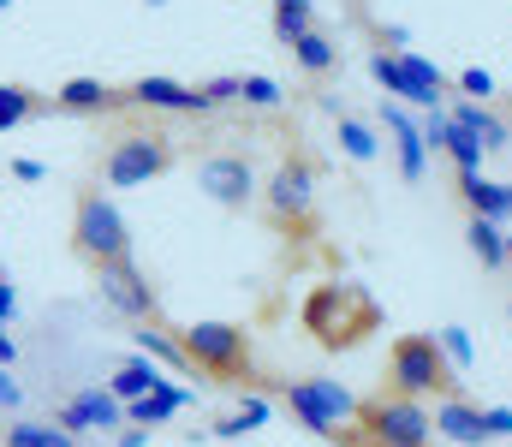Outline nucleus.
<instances>
[{
  "label": "nucleus",
  "instance_id": "12",
  "mask_svg": "<svg viewBox=\"0 0 512 447\" xmlns=\"http://www.w3.org/2000/svg\"><path fill=\"white\" fill-rule=\"evenodd\" d=\"M54 424L72 430V436H96V430L108 436V430H126V400H114L108 388H84L54 412Z\"/></svg>",
  "mask_w": 512,
  "mask_h": 447
},
{
  "label": "nucleus",
  "instance_id": "25",
  "mask_svg": "<svg viewBox=\"0 0 512 447\" xmlns=\"http://www.w3.org/2000/svg\"><path fill=\"white\" fill-rule=\"evenodd\" d=\"M465 245H471V257H477L483 269H507V227H501V221L471 215V221H465Z\"/></svg>",
  "mask_w": 512,
  "mask_h": 447
},
{
  "label": "nucleus",
  "instance_id": "7",
  "mask_svg": "<svg viewBox=\"0 0 512 447\" xmlns=\"http://www.w3.org/2000/svg\"><path fill=\"white\" fill-rule=\"evenodd\" d=\"M256 203H262L274 233H286V239L316 233V167H310V155H280Z\"/></svg>",
  "mask_w": 512,
  "mask_h": 447
},
{
  "label": "nucleus",
  "instance_id": "17",
  "mask_svg": "<svg viewBox=\"0 0 512 447\" xmlns=\"http://www.w3.org/2000/svg\"><path fill=\"white\" fill-rule=\"evenodd\" d=\"M447 114H453L459 126H471V132H477L483 155H507V149H512V126L495 114V108H489V102H471V96H459Z\"/></svg>",
  "mask_w": 512,
  "mask_h": 447
},
{
  "label": "nucleus",
  "instance_id": "27",
  "mask_svg": "<svg viewBox=\"0 0 512 447\" xmlns=\"http://www.w3.org/2000/svg\"><path fill=\"white\" fill-rule=\"evenodd\" d=\"M304 30H316V6L310 0H274V42L292 48Z\"/></svg>",
  "mask_w": 512,
  "mask_h": 447
},
{
  "label": "nucleus",
  "instance_id": "8",
  "mask_svg": "<svg viewBox=\"0 0 512 447\" xmlns=\"http://www.w3.org/2000/svg\"><path fill=\"white\" fill-rule=\"evenodd\" d=\"M387 382L399 394H459V370L447 364L441 340L435 334H399L393 352H387Z\"/></svg>",
  "mask_w": 512,
  "mask_h": 447
},
{
  "label": "nucleus",
  "instance_id": "24",
  "mask_svg": "<svg viewBox=\"0 0 512 447\" xmlns=\"http://www.w3.org/2000/svg\"><path fill=\"white\" fill-rule=\"evenodd\" d=\"M268 418H274V400H268V394H245V400H239L227 418H215V430H209V436H221V442H239V436L262 430Z\"/></svg>",
  "mask_w": 512,
  "mask_h": 447
},
{
  "label": "nucleus",
  "instance_id": "21",
  "mask_svg": "<svg viewBox=\"0 0 512 447\" xmlns=\"http://www.w3.org/2000/svg\"><path fill=\"white\" fill-rule=\"evenodd\" d=\"M131 340H137V352H149V358H155L161 370H173V376H191V370H197V364L185 358L179 334H173V328H161V322H137V334H131Z\"/></svg>",
  "mask_w": 512,
  "mask_h": 447
},
{
  "label": "nucleus",
  "instance_id": "18",
  "mask_svg": "<svg viewBox=\"0 0 512 447\" xmlns=\"http://www.w3.org/2000/svg\"><path fill=\"white\" fill-rule=\"evenodd\" d=\"M191 400H197V394H191V388H179V382L167 376V382H161L155 394L131 400V406H126V424H143V430H161V424H173V418H179V412H185Z\"/></svg>",
  "mask_w": 512,
  "mask_h": 447
},
{
  "label": "nucleus",
  "instance_id": "26",
  "mask_svg": "<svg viewBox=\"0 0 512 447\" xmlns=\"http://www.w3.org/2000/svg\"><path fill=\"white\" fill-rule=\"evenodd\" d=\"M0 447H78V436L60 424H42V418H12L0 430Z\"/></svg>",
  "mask_w": 512,
  "mask_h": 447
},
{
  "label": "nucleus",
  "instance_id": "39",
  "mask_svg": "<svg viewBox=\"0 0 512 447\" xmlns=\"http://www.w3.org/2000/svg\"><path fill=\"white\" fill-rule=\"evenodd\" d=\"M6 6H12V0H0V12H6Z\"/></svg>",
  "mask_w": 512,
  "mask_h": 447
},
{
  "label": "nucleus",
  "instance_id": "19",
  "mask_svg": "<svg viewBox=\"0 0 512 447\" xmlns=\"http://www.w3.org/2000/svg\"><path fill=\"white\" fill-rule=\"evenodd\" d=\"M286 54H292V66H298V72H304L310 84H322L328 72H340V42H334V36H328L322 24H316V30H304V36H298V42H292Z\"/></svg>",
  "mask_w": 512,
  "mask_h": 447
},
{
  "label": "nucleus",
  "instance_id": "3",
  "mask_svg": "<svg viewBox=\"0 0 512 447\" xmlns=\"http://www.w3.org/2000/svg\"><path fill=\"white\" fill-rule=\"evenodd\" d=\"M304 328L316 334V346L352 352L364 334L382 328V304L364 293V287H316L310 304H304Z\"/></svg>",
  "mask_w": 512,
  "mask_h": 447
},
{
  "label": "nucleus",
  "instance_id": "10",
  "mask_svg": "<svg viewBox=\"0 0 512 447\" xmlns=\"http://www.w3.org/2000/svg\"><path fill=\"white\" fill-rule=\"evenodd\" d=\"M96 293H102V304L108 310H120L126 322H155V287H149V275L137 269V263H108V269H96Z\"/></svg>",
  "mask_w": 512,
  "mask_h": 447
},
{
  "label": "nucleus",
  "instance_id": "15",
  "mask_svg": "<svg viewBox=\"0 0 512 447\" xmlns=\"http://www.w3.org/2000/svg\"><path fill=\"white\" fill-rule=\"evenodd\" d=\"M453 191H459V203H465L471 215L512 227V185L507 179H489V173H453Z\"/></svg>",
  "mask_w": 512,
  "mask_h": 447
},
{
  "label": "nucleus",
  "instance_id": "23",
  "mask_svg": "<svg viewBox=\"0 0 512 447\" xmlns=\"http://www.w3.org/2000/svg\"><path fill=\"white\" fill-rule=\"evenodd\" d=\"M48 108H54V96H42L30 84H0V132H18V126H30Z\"/></svg>",
  "mask_w": 512,
  "mask_h": 447
},
{
  "label": "nucleus",
  "instance_id": "30",
  "mask_svg": "<svg viewBox=\"0 0 512 447\" xmlns=\"http://www.w3.org/2000/svg\"><path fill=\"white\" fill-rule=\"evenodd\" d=\"M435 340H441V352H447V364H453L459 376L477 364V340H471V328H441Z\"/></svg>",
  "mask_w": 512,
  "mask_h": 447
},
{
  "label": "nucleus",
  "instance_id": "29",
  "mask_svg": "<svg viewBox=\"0 0 512 447\" xmlns=\"http://www.w3.org/2000/svg\"><path fill=\"white\" fill-rule=\"evenodd\" d=\"M453 96H471V102H489V96H501V78H495L489 66H465V72L453 78Z\"/></svg>",
  "mask_w": 512,
  "mask_h": 447
},
{
  "label": "nucleus",
  "instance_id": "32",
  "mask_svg": "<svg viewBox=\"0 0 512 447\" xmlns=\"http://www.w3.org/2000/svg\"><path fill=\"white\" fill-rule=\"evenodd\" d=\"M483 430H489V442H507L512 436V406H483Z\"/></svg>",
  "mask_w": 512,
  "mask_h": 447
},
{
  "label": "nucleus",
  "instance_id": "9",
  "mask_svg": "<svg viewBox=\"0 0 512 447\" xmlns=\"http://www.w3.org/2000/svg\"><path fill=\"white\" fill-rule=\"evenodd\" d=\"M197 191H203L209 203L233 209V215H245L256 197H262L256 167H251L245 149H215V155H203V161H197Z\"/></svg>",
  "mask_w": 512,
  "mask_h": 447
},
{
  "label": "nucleus",
  "instance_id": "11",
  "mask_svg": "<svg viewBox=\"0 0 512 447\" xmlns=\"http://www.w3.org/2000/svg\"><path fill=\"white\" fill-rule=\"evenodd\" d=\"M126 102H131V108H143V114H191V120H203V114H209V102H203V90H197V84H179V78H161V72L131 78Z\"/></svg>",
  "mask_w": 512,
  "mask_h": 447
},
{
  "label": "nucleus",
  "instance_id": "2",
  "mask_svg": "<svg viewBox=\"0 0 512 447\" xmlns=\"http://www.w3.org/2000/svg\"><path fill=\"white\" fill-rule=\"evenodd\" d=\"M268 394L322 442H352V424H358V394L346 382H328V376H280L268 382Z\"/></svg>",
  "mask_w": 512,
  "mask_h": 447
},
{
  "label": "nucleus",
  "instance_id": "34",
  "mask_svg": "<svg viewBox=\"0 0 512 447\" xmlns=\"http://www.w3.org/2000/svg\"><path fill=\"white\" fill-rule=\"evenodd\" d=\"M114 447H149V436H143V424H126V430H120V442Z\"/></svg>",
  "mask_w": 512,
  "mask_h": 447
},
{
  "label": "nucleus",
  "instance_id": "5",
  "mask_svg": "<svg viewBox=\"0 0 512 447\" xmlns=\"http://www.w3.org/2000/svg\"><path fill=\"white\" fill-rule=\"evenodd\" d=\"M72 257L96 275V269H108V263H126L131 257V227L126 215H120V203L108 197V191H78V203H72Z\"/></svg>",
  "mask_w": 512,
  "mask_h": 447
},
{
  "label": "nucleus",
  "instance_id": "33",
  "mask_svg": "<svg viewBox=\"0 0 512 447\" xmlns=\"http://www.w3.org/2000/svg\"><path fill=\"white\" fill-rule=\"evenodd\" d=\"M24 406V388L12 382V364H0V412H18Z\"/></svg>",
  "mask_w": 512,
  "mask_h": 447
},
{
  "label": "nucleus",
  "instance_id": "1",
  "mask_svg": "<svg viewBox=\"0 0 512 447\" xmlns=\"http://www.w3.org/2000/svg\"><path fill=\"white\" fill-rule=\"evenodd\" d=\"M173 167H179V138L167 126H149V120H126L102 149V185L108 191L149 185V179H161Z\"/></svg>",
  "mask_w": 512,
  "mask_h": 447
},
{
  "label": "nucleus",
  "instance_id": "14",
  "mask_svg": "<svg viewBox=\"0 0 512 447\" xmlns=\"http://www.w3.org/2000/svg\"><path fill=\"white\" fill-rule=\"evenodd\" d=\"M382 126H387V138H393V155H399V179L417 185L429 173V138H423V126L411 120L405 102H382Z\"/></svg>",
  "mask_w": 512,
  "mask_h": 447
},
{
  "label": "nucleus",
  "instance_id": "20",
  "mask_svg": "<svg viewBox=\"0 0 512 447\" xmlns=\"http://www.w3.org/2000/svg\"><path fill=\"white\" fill-rule=\"evenodd\" d=\"M161 382H167V370H161V364H155L149 352H131V358H120V364H114V382H108V394H114V400H126V406H131V400L155 394Z\"/></svg>",
  "mask_w": 512,
  "mask_h": 447
},
{
  "label": "nucleus",
  "instance_id": "13",
  "mask_svg": "<svg viewBox=\"0 0 512 447\" xmlns=\"http://www.w3.org/2000/svg\"><path fill=\"white\" fill-rule=\"evenodd\" d=\"M126 84H102V78H66L54 90V114H78V120H102V114H126Z\"/></svg>",
  "mask_w": 512,
  "mask_h": 447
},
{
  "label": "nucleus",
  "instance_id": "40",
  "mask_svg": "<svg viewBox=\"0 0 512 447\" xmlns=\"http://www.w3.org/2000/svg\"><path fill=\"white\" fill-rule=\"evenodd\" d=\"M507 316H512V304H507Z\"/></svg>",
  "mask_w": 512,
  "mask_h": 447
},
{
  "label": "nucleus",
  "instance_id": "6",
  "mask_svg": "<svg viewBox=\"0 0 512 447\" xmlns=\"http://www.w3.org/2000/svg\"><path fill=\"white\" fill-rule=\"evenodd\" d=\"M435 436V412L417 394L382 388L370 400H358V424H352V447L358 442H387V447H429Z\"/></svg>",
  "mask_w": 512,
  "mask_h": 447
},
{
  "label": "nucleus",
  "instance_id": "4",
  "mask_svg": "<svg viewBox=\"0 0 512 447\" xmlns=\"http://www.w3.org/2000/svg\"><path fill=\"white\" fill-rule=\"evenodd\" d=\"M179 346H185V358L197 364V376H209V382H227V388L256 382L251 334H245L239 322H221V316L191 322V328H179Z\"/></svg>",
  "mask_w": 512,
  "mask_h": 447
},
{
  "label": "nucleus",
  "instance_id": "28",
  "mask_svg": "<svg viewBox=\"0 0 512 447\" xmlns=\"http://www.w3.org/2000/svg\"><path fill=\"white\" fill-rule=\"evenodd\" d=\"M197 90H203V102H209V114H221V108H233V102H245V72H221V78H203Z\"/></svg>",
  "mask_w": 512,
  "mask_h": 447
},
{
  "label": "nucleus",
  "instance_id": "31",
  "mask_svg": "<svg viewBox=\"0 0 512 447\" xmlns=\"http://www.w3.org/2000/svg\"><path fill=\"white\" fill-rule=\"evenodd\" d=\"M245 108H256V114H274L280 108V84L268 72H245Z\"/></svg>",
  "mask_w": 512,
  "mask_h": 447
},
{
  "label": "nucleus",
  "instance_id": "35",
  "mask_svg": "<svg viewBox=\"0 0 512 447\" xmlns=\"http://www.w3.org/2000/svg\"><path fill=\"white\" fill-rule=\"evenodd\" d=\"M0 316H12V287H0Z\"/></svg>",
  "mask_w": 512,
  "mask_h": 447
},
{
  "label": "nucleus",
  "instance_id": "16",
  "mask_svg": "<svg viewBox=\"0 0 512 447\" xmlns=\"http://www.w3.org/2000/svg\"><path fill=\"white\" fill-rule=\"evenodd\" d=\"M435 436H447V442H459V447H483L489 442L483 406L465 400V394H441V400H435Z\"/></svg>",
  "mask_w": 512,
  "mask_h": 447
},
{
  "label": "nucleus",
  "instance_id": "36",
  "mask_svg": "<svg viewBox=\"0 0 512 447\" xmlns=\"http://www.w3.org/2000/svg\"><path fill=\"white\" fill-rule=\"evenodd\" d=\"M507 263H512V233H507Z\"/></svg>",
  "mask_w": 512,
  "mask_h": 447
},
{
  "label": "nucleus",
  "instance_id": "22",
  "mask_svg": "<svg viewBox=\"0 0 512 447\" xmlns=\"http://www.w3.org/2000/svg\"><path fill=\"white\" fill-rule=\"evenodd\" d=\"M322 108L334 114V138H340V155H346V161H376V155H382V144H376V126H364L358 114H346L334 96H328Z\"/></svg>",
  "mask_w": 512,
  "mask_h": 447
},
{
  "label": "nucleus",
  "instance_id": "37",
  "mask_svg": "<svg viewBox=\"0 0 512 447\" xmlns=\"http://www.w3.org/2000/svg\"><path fill=\"white\" fill-rule=\"evenodd\" d=\"M358 447H387V442H358Z\"/></svg>",
  "mask_w": 512,
  "mask_h": 447
},
{
  "label": "nucleus",
  "instance_id": "38",
  "mask_svg": "<svg viewBox=\"0 0 512 447\" xmlns=\"http://www.w3.org/2000/svg\"><path fill=\"white\" fill-rule=\"evenodd\" d=\"M149 6H167V0H149Z\"/></svg>",
  "mask_w": 512,
  "mask_h": 447
}]
</instances>
